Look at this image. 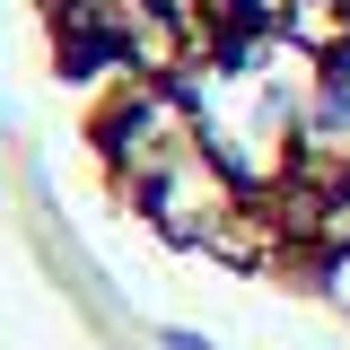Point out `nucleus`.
Instances as JSON below:
<instances>
[{"label": "nucleus", "mask_w": 350, "mask_h": 350, "mask_svg": "<svg viewBox=\"0 0 350 350\" xmlns=\"http://www.w3.org/2000/svg\"><path fill=\"white\" fill-rule=\"evenodd\" d=\"M9 27L123 228L350 324V0H9Z\"/></svg>", "instance_id": "nucleus-1"}]
</instances>
